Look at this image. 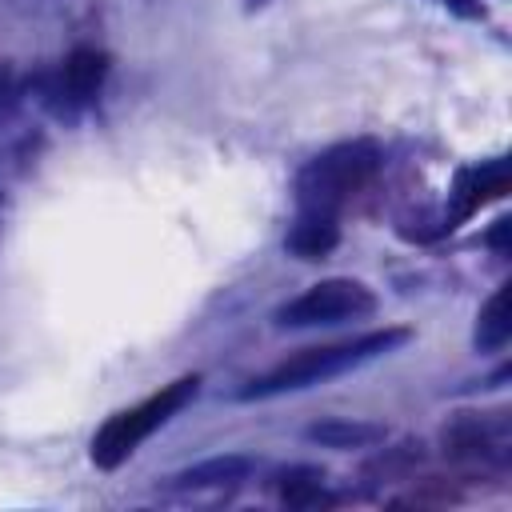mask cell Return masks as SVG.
<instances>
[{
    "label": "cell",
    "instance_id": "1",
    "mask_svg": "<svg viewBox=\"0 0 512 512\" xmlns=\"http://www.w3.org/2000/svg\"><path fill=\"white\" fill-rule=\"evenodd\" d=\"M408 328H376V332H364V336H352V340H340V344H316V348H300L292 352L288 360H280L276 368H268L264 376L248 380L236 396L240 400H268V396H280V392H296V388H312V384H324L332 376H344L352 368H360L364 360H376L400 344H408Z\"/></svg>",
    "mask_w": 512,
    "mask_h": 512
},
{
    "label": "cell",
    "instance_id": "2",
    "mask_svg": "<svg viewBox=\"0 0 512 512\" xmlns=\"http://www.w3.org/2000/svg\"><path fill=\"white\" fill-rule=\"evenodd\" d=\"M380 168V144L376 140H344L332 144L328 152L312 156L296 172V216H320V220H340L348 200L376 176Z\"/></svg>",
    "mask_w": 512,
    "mask_h": 512
},
{
    "label": "cell",
    "instance_id": "3",
    "mask_svg": "<svg viewBox=\"0 0 512 512\" xmlns=\"http://www.w3.org/2000/svg\"><path fill=\"white\" fill-rule=\"evenodd\" d=\"M196 392H200V376L188 372V376H176L172 384H164L160 392L144 396L140 404H132V408L108 416V420L96 428V436H92V448H88V452H92V464L104 468V472L120 468L156 428H164L180 408H188V404L196 400Z\"/></svg>",
    "mask_w": 512,
    "mask_h": 512
},
{
    "label": "cell",
    "instance_id": "4",
    "mask_svg": "<svg viewBox=\"0 0 512 512\" xmlns=\"http://www.w3.org/2000/svg\"><path fill=\"white\" fill-rule=\"evenodd\" d=\"M372 312H376V292L368 284L348 280V276H332V280H320V284L304 288L288 304H280L276 324L280 328H316V324L360 320V316H372Z\"/></svg>",
    "mask_w": 512,
    "mask_h": 512
},
{
    "label": "cell",
    "instance_id": "5",
    "mask_svg": "<svg viewBox=\"0 0 512 512\" xmlns=\"http://www.w3.org/2000/svg\"><path fill=\"white\" fill-rule=\"evenodd\" d=\"M444 452L460 464L504 468L512 456V424L508 412H460L440 432Z\"/></svg>",
    "mask_w": 512,
    "mask_h": 512
},
{
    "label": "cell",
    "instance_id": "6",
    "mask_svg": "<svg viewBox=\"0 0 512 512\" xmlns=\"http://www.w3.org/2000/svg\"><path fill=\"white\" fill-rule=\"evenodd\" d=\"M104 76H108V56L100 48H72L52 76L36 80V88H40V100L56 116H72L100 92Z\"/></svg>",
    "mask_w": 512,
    "mask_h": 512
},
{
    "label": "cell",
    "instance_id": "7",
    "mask_svg": "<svg viewBox=\"0 0 512 512\" xmlns=\"http://www.w3.org/2000/svg\"><path fill=\"white\" fill-rule=\"evenodd\" d=\"M500 196H508V160L504 156H496V160H488L480 168H460L456 184L448 192V212L440 220L444 232L464 224L472 212H480L488 200H500Z\"/></svg>",
    "mask_w": 512,
    "mask_h": 512
},
{
    "label": "cell",
    "instance_id": "8",
    "mask_svg": "<svg viewBox=\"0 0 512 512\" xmlns=\"http://www.w3.org/2000/svg\"><path fill=\"white\" fill-rule=\"evenodd\" d=\"M252 472V460L248 456H212V460H200L176 476H168V488L176 492H192V488H228V484H240L248 480Z\"/></svg>",
    "mask_w": 512,
    "mask_h": 512
},
{
    "label": "cell",
    "instance_id": "9",
    "mask_svg": "<svg viewBox=\"0 0 512 512\" xmlns=\"http://www.w3.org/2000/svg\"><path fill=\"white\" fill-rule=\"evenodd\" d=\"M336 244H340V220H320V216H296L284 236V248L300 260H324Z\"/></svg>",
    "mask_w": 512,
    "mask_h": 512
},
{
    "label": "cell",
    "instance_id": "10",
    "mask_svg": "<svg viewBox=\"0 0 512 512\" xmlns=\"http://www.w3.org/2000/svg\"><path fill=\"white\" fill-rule=\"evenodd\" d=\"M508 300H512V284L496 288L484 300V308L476 316V336H472L480 352H500L512 340V308H508Z\"/></svg>",
    "mask_w": 512,
    "mask_h": 512
},
{
    "label": "cell",
    "instance_id": "11",
    "mask_svg": "<svg viewBox=\"0 0 512 512\" xmlns=\"http://www.w3.org/2000/svg\"><path fill=\"white\" fill-rule=\"evenodd\" d=\"M276 480V496L292 508H316V504H328L324 496V468L316 464H292L284 472L272 476Z\"/></svg>",
    "mask_w": 512,
    "mask_h": 512
},
{
    "label": "cell",
    "instance_id": "12",
    "mask_svg": "<svg viewBox=\"0 0 512 512\" xmlns=\"http://www.w3.org/2000/svg\"><path fill=\"white\" fill-rule=\"evenodd\" d=\"M304 436L312 444H324V448H368V444L384 440V424H368V420H320V424H308Z\"/></svg>",
    "mask_w": 512,
    "mask_h": 512
},
{
    "label": "cell",
    "instance_id": "13",
    "mask_svg": "<svg viewBox=\"0 0 512 512\" xmlns=\"http://www.w3.org/2000/svg\"><path fill=\"white\" fill-rule=\"evenodd\" d=\"M508 228H512V220H508V216H500V220L492 224V232H488V244H492L496 252H508Z\"/></svg>",
    "mask_w": 512,
    "mask_h": 512
},
{
    "label": "cell",
    "instance_id": "14",
    "mask_svg": "<svg viewBox=\"0 0 512 512\" xmlns=\"http://www.w3.org/2000/svg\"><path fill=\"white\" fill-rule=\"evenodd\" d=\"M12 96H16V76L0 68V104H12Z\"/></svg>",
    "mask_w": 512,
    "mask_h": 512
},
{
    "label": "cell",
    "instance_id": "15",
    "mask_svg": "<svg viewBox=\"0 0 512 512\" xmlns=\"http://www.w3.org/2000/svg\"><path fill=\"white\" fill-rule=\"evenodd\" d=\"M440 4H452V8H456V12H464V16H484V12H480L476 4H468V0H440Z\"/></svg>",
    "mask_w": 512,
    "mask_h": 512
},
{
    "label": "cell",
    "instance_id": "16",
    "mask_svg": "<svg viewBox=\"0 0 512 512\" xmlns=\"http://www.w3.org/2000/svg\"><path fill=\"white\" fill-rule=\"evenodd\" d=\"M244 4H248V8H252V12H256V8H264V4H268V0H244Z\"/></svg>",
    "mask_w": 512,
    "mask_h": 512
}]
</instances>
